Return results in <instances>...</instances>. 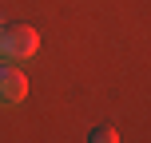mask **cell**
<instances>
[{"label": "cell", "instance_id": "3", "mask_svg": "<svg viewBox=\"0 0 151 143\" xmlns=\"http://www.w3.org/2000/svg\"><path fill=\"white\" fill-rule=\"evenodd\" d=\"M88 139H91V143H111V139H115V131H111V127H91V135H88Z\"/></svg>", "mask_w": 151, "mask_h": 143}, {"label": "cell", "instance_id": "2", "mask_svg": "<svg viewBox=\"0 0 151 143\" xmlns=\"http://www.w3.org/2000/svg\"><path fill=\"white\" fill-rule=\"evenodd\" d=\"M24 96H28V80H24V72L16 68V64H4V60H0V103L12 107V103H20Z\"/></svg>", "mask_w": 151, "mask_h": 143}, {"label": "cell", "instance_id": "1", "mask_svg": "<svg viewBox=\"0 0 151 143\" xmlns=\"http://www.w3.org/2000/svg\"><path fill=\"white\" fill-rule=\"evenodd\" d=\"M40 52V32L28 24H0V60L4 64H24Z\"/></svg>", "mask_w": 151, "mask_h": 143}]
</instances>
